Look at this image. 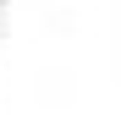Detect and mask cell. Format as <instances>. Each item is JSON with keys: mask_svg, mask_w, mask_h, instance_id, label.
Masks as SVG:
<instances>
[{"mask_svg": "<svg viewBox=\"0 0 121 115\" xmlns=\"http://www.w3.org/2000/svg\"><path fill=\"white\" fill-rule=\"evenodd\" d=\"M0 6H6V0H0Z\"/></svg>", "mask_w": 121, "mask_h": 115, "instance_id": "cell-1", "label": "cell"}]
</instances>
